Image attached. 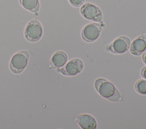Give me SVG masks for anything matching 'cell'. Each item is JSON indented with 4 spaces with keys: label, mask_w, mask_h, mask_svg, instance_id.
I'll return each instance as SVG.
<instances>
[{
    "label": "cell",
    "mask_w": 146,
    "mask_h": 129,
    "mask_svg": "<svg viewBox=\"0 0 146 129\" xmlns=\"http://www.w3.org/2000/svg\"><path fill=\"white\" fill-rule=\"evenodd\" d=\"M94 85L96 91L103 98L112 102L120 99L121 96L119 90L109 81L99 78L95 80Z\"/></svg>",
    "instance_id": "obj_1"
},
{
    "label": "cell",
    "mask_w": 146,
    "mask_h": 129,
    "mask_svg": "<svg viewBox=\"0 0 146 129\" xmlns=\"http://www.w3.org/2000/svg\"><path fill=\"white\" fill-rule=\"evenodd\" d=\"M30 56V52L26 50L20 51L15 53L10 61L11 71L15 74L22 73L27 65Z\"/></svg>",
    "instance_id": "obj_2"
},
{
    "label": "cell",
    "mask_w": 146,
    "mask_h": 129,
    "mask_svg": "<svg viewBox=\"0 0 146 129\" xmlns=\"http://www.w3.org/2000/svg\"><path fill=\"white\" fill-rule=\"evenodd\" d=\"M25 37L30 42L38 41L43 35V28L41 24L36 19H32L26 25L25 29Z\"/></svg>",
    "instance_id": "obj_3"
},
{
    "label": "cell",
    "mask_w": 146,
    "mask_h": 129,
    "mask_svg": "<svg viewBox=\"0 0 146 129\" xmlns=\"http://www.w3.org/2000/svg\"><path fill=\"white\" fill-rule=\"evenodd\" d=\"M80 13L82 16L88 20L99 22L102 20V13L100 9L94 4L85 3L82 6Z\"/></svg>",
    "instance_id": "obj_4"
},
{
    "label": "cell",
    "mask_w": 146,
    "mask_h": 129,
    "mask_svg": "<svg viewBox=\"0 0 146 129\" xmlns=\"http://www.w3.org/2000/svg\"><path fill=\"white\" fill-rule=\"evenodd\" d=\"M102 27L100 24L91 23L86 25L82 31V37L87 42L96 40L100 36Z\"/></svg>",
    "instance_id": "obj_5"
},
{
    "label": "cell",
    "mask_w": 146,
    "mask_h": 129,
    "mask_svg": "<svg viewBox=\"0 0 146 129\" xmlns=\"http://www.w3.org/2000/svg\"><path fill=\"white\" fill-rule=\"evenodd\" d=\"M83 67V63L80 59H74L69 61L64 67L58 69V71L66 76H74L80 73Z\"/></svg>",
    "instance_id": "obj_6"
},
{
    "label": "cell",
    "mask_w": 146,
    "mask_h": 129,
    "mask_svg": "<svg viewBox=\"0 0 146 129\" xmlns=\"http://www.w3.org/2000/svg\"><path fill=\"white\" fill-rule=\"evenodd\" d=\"M131 41L124 36L119 37L108 47L107 50L115 54H122L126 52L129 48Z\"/></svg>",
    "instance_id": "obj_7"
},
{
    "label": "cell",
    "mask_w": 146,
    "mask_h": 129,
    "mask_svg": "<svg viewBox=\"0 0 146 129\" xmlns=\"http://www.w3.org/2000/svg\"><path fill=\"white\" fill-rule=\"evenodd\" d=\"M130 52L135 56L143 53L146 50V34H143L136 38L130 45Z\"/></svg>",
    "instance_id": "obj_8"
},
{
    "label": "cell",
    "mask_w": 146,
    "mask_h": 129,
    "mask_svg": "<svg viewBox=\"0 0 146 129\" xmlns=\"http://www.w3.org/2000/svg\"><path fill=\"white\" fill-rule=\"evenodd\" d=\"M76 121L83 129H95L96 127L95 119L89 114H83L79 115L76 118Z\"/></svg>",
    "instance_id": "obj_9"
},
{
    "label": "cell",
    "mask_w": 146,
    "mask_h": 129,
    "mask_svg": "<svg viewBox=\"0 0 146 129\" xmlns=\"http://www.w3.org/2000/svg\"><path fill=\"white\" fill-rule=\"evenodd\" d=\"M67 61V56L63 51H59L55 52L50 60V65L52 68L59 69L64 66Z\"/></svg>",
    "instance_id": "obj_10"
},
{
    "label": "cell",
    "mask_w": 146,
    "mask_h": 129,
    "mask_svg": "<svg viewBox=\"0 0 146 129\" xmlns=\"http://www.w3.org/2000/svg\"><path fill=\"white\" fill-rule=\"evenodd\" d=\"M22 6L31 13H36L39 9V0H19Z\"/></svg>",
    "instance_id": "obj_11"
},
{
    "label": "cell",
    "mask_w": 146,
    "mask_h": 129,
    "mask_svg": "<svg viewBox=\"0 0 146 129\" xmlns=\"http://www.w3.org/2000/svg\"><path fill=\"white\" fill-rule=\"evenodd\" d=\"M135 89L140 94L146 95V80L141 79L138 80L135 85Z\"/></svg>",
    "instance_id": "obj_12"
},
{
    "label": "cell",
    "mask_w": 146,
    "mask_h": 129,
    "mask_svg": "<svg viewBox=\"0 0 146 129\" xmlns=\"http://www.w3.org/2000/svg\"><path fill=\"white\" fill-rule=\"evenodd\" d=\"M71 5L74 7H80L83 5L85 0H68Z\"/></svg>",
    "instance_id": "obj_13"
},
{
    "label": "cell",
    "mask_w": 146,
    "mask_h": 129,
    "mask_svg": "<svg viewBox=\"0 0 146 129\" xmlns=\"http://www.w3.org/2000/svg\"><path fill=\"white\" fill-rule=\"evenodd\" d=\"M141 76L143 77V78L146 80V66L142 68L141 70Z\"/></svg>",
    "instance_id": "obj_14"
},
{
    "label": "cell",
    "mask_w": 146,
    "mask_h": 129,
    "mask_svg": "<svg viewBox=\"0 0 146 129\" xmlns=\"http://www.w3.org/2000/svg\"><path fill=\"white\" fill-rule=\"evenodd\" d=\"M142 60L145 64H146V51L144 52L142 55Z\"/></svg>",
    "instance_id": "obj_15"
}]
</instances>
